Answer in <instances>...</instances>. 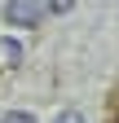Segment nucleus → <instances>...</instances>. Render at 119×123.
<instances>
[{"label": "nucleus", "mask_w": 119, "mask_h": 123, "mask_svg": "<svg viewBox=\"0 0 119 123\" xmlns=\"http://www.w3.org/2000/svg\"><path fill=\"white\" fill-rule=\"evenodd\" d=\"M5 22L9 26H40L44 9H40V0H9L5 5Z\"/></svg>", "instance_id": "f257e3e1"}, {"label": "nucleus", "mask_w": 119, "mask_h": 123, "mask_svg": "<svg viewBox=\"0 0 119 123\" xmlns=\"http://www.w3.org/2000/svg\"><path fill=\"white\" fill-rule=\"evenodd\" d=\"M40 9H44V18H53V13H71L75 0H40Z\"/></svg>", "instance_id": "f03ea898"}, {"label": "nucleus", "mask_w": 119, "mask_h": 123, "mask_svg": "<svg viewBox=\"0 0 119 123\" xmlns=\"http://www.w3.org/2000/svg\"><path fill=\"white\" fill-rule=\"evenodd\" d=\"M0 123H35V119H31V114H26V110H9L5 119H0Z\"/></svg>", "instance_id": "7ed1b4c3"}, {"label": "nucleus", "mask_w": 119, "mask_h": 123, "mask_svg": "<svg viewBox=\"0 0 119 123\" xmlns=\"http://www.w3.org/2000/svg\"><path fill=\"white\" fill-rule=\"evenodd\" d=\"M53 123H88V119H84V114H79V110H62V114H57V119H53Z\"/></svg>", "instance_id": "20e7f679"}, {"label": "nucleus", "mask_w": 119, "mask_h": 123, "mask_svg": "<svg viewBox=\"0 0 119 123\" xmlns=\"http://www.w3.org/2000/svg\"><path fill=\"white\" fill-rule=\"evenodd\" d=\"M115 119H119V101H115Z\"/></svg>", "instance_id": "39448f33"}]
</instances>
